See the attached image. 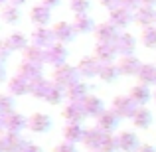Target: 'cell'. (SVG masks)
<instances>
[{"mask_svg":"<svg viewBox=\"0 0 156 152\" xmlns=\"http://www.w3.org/2000/svg\"><path fill=\"white\" fill-rule=\"evenodd\" d=\"M51 81L61 89H69L71 85H75L79 81V71L77 67L65 63V65H59V67L53 69V75H51Z\"/></svg>","mask_w":156,"mask_h":152,"instance_id":"1","label":"cell"},{"mask_svg":"<svg viewBox=\"0 0 156 152\" xmlns=\"http://www.w3.org/2000/svg\"><path fill=\"white\" fill-rule=\"evenodd\" d=\"M111 111L119 118H133L134 113L138 111V105L130 99V95H117L111 103Z\"/></svg>","mask_w":156,"mask_h":152,"instance_id":"2","label":"cell"},{"mask_svg":"<svg viewBox=\"0 0 156 152\" xmlns=\"http://www.w3.org/2000/svg\"><path fill=\"white\" fill-rule=\"evenodd\" d=\"M0 129L4 133H16L20 134L24 129H28V118L20 115L18 111H12L8 115H0Z\"/></svg>","mask_w":156,"mask_h":152,"instance_id":"3","label":"cell"},{"mask_svg":"<svg viewBox=\"0 0 156 152\" xmlns=\"http://www.w3.org/2000/svg\"><path fill=\"white\" fill-rule=\"evenodd\" d=\"M30 142H26V138L22 134L16 133H2L0 136V150L2 152H22Z\"/></svg>","mask_w":156,"mask_h":152,"instance_id":"4","label":"cell"},{"mask_svg":"<svg viewBox=\"0 0 156 152\" xmlns=\"http://www.w3.org/2000/svg\"><path fill=\"white\" fill-rule=\"evenodd\" d=\"M121 34H122V32H119V28L113 26L111 22L97 24V28H95L97 44H117L119 38H121Z\"/></svg>","mask_w":156,"mask_h":152,"instance_id":"5","label":"cell"},{"mask_svg":"<svg viewBox=\"0 0 156 152\" xmlns=\"http://www.w3.org/2000/svg\"><path fill=\"white\" fill-rule=\"evenodd\" d=\"M101 67H103V63H101L95 55H87V57H83V59H79V63H77V71H79V75L85 77V79L99 77Z\"/></svg>","mask_w":156,"mask_h":152,"instance_id":"6","label":"cell"},{"mask_svg":"<svg viewBox=\"0 0 156 152\" xmlns=\"http://www.w3.org/2000/svg\"><path fill=\"white\" fill-rule=\"evenodd\" d=\"M32 44L42 48V50H48L53 44H57V40H55V34H53L51 28L44 26V28H36V30L32 32Z\"/></svg>","mask_w":156,"mask_h":152,"instance_id":"7","label":"cell"},{"mask_svg":"<svg viewBox=\"0 0 156 152\" xmlns=\"http://www.w3.org/2000/svg\"><path fill=\"white\" fill-rule=\"evenodd\" d=\"M103 130H99L97 126H91V129H85V134H83V142L81 144L85 146L89 152H99L101 150V144H103V138H105Z\"/></svg>","mask_w":156,"mask_h":152,"instance_id":"8","label":"cell"},{"mask_svg":"<svg viewBox=\"0 0 156 152\" xmlns=\"http://www.w3.org/2000/svg\"><path fill=\"white\" fill-rule=\"evenodd\" d=\"M51 30H53V34H55L57 44H63V46L69 44V42H73L75 36H77V30L71 22H55Z\"/></svg>","mask_w":156,"mask_h":152,"instance_id":"9","label":"cell"},{"mask_svg":"<svg viewBox=\"0 0 156 152\" xmlns=\"http://www.w3.org/2000/svg\"><path fill=\"white\" fill-rule=\"evenodd\" d=\"M117 67H119V73H121V75L133 77V75H138L142 63L136 55H122V57H119Z\"/></svg>","mask_w":156,"mask_h":152,"instance_id":"10","label":"cell"},{"mask_svg":"<svg viewBox=\"0 0 156 152\" xmlns=\"http://www.w3.org/2000/svg\"><path fill=\"white\" fill-rule=\"evenodd\" d=\"M65 59H67V50H65V46L63 44H53L51 48L46 50L44 63L53 65V67H59V65H65Z\"/></svg>","mask_w":156,"mask_h":152,"instance_id":"11","label":"cell"},{"mask_svg":"<svg viewBox=\"0 0 156 152\" xmlns=\"http://www.w3.org/2000/svg\"><path fill=\"white\" fill-rule=\"evenodd\" d=\"M95 57L101 63H115V59L121 57L117 50V44H95Z\"/></svg>","mask_w":156,"mask_h":152,"instance_id":"12","label":"cell"},{"mask_svg":"<svg viewBox=\"0 0 156 152\" xmlns=\"http://www.w3.org/2000/svg\"><path fill=\"white\" fill-rule=\"evenodd\" d=\"M81 105H83V109H85V115H87V117H93V118L101 117V115L107 111L103 99L97 97V95H87L83 101H81Z\"/></svg>","mask_w":156,"mask_h":152,"instance_id":"13","label":"cell"},{"mask_svg":"<svg viewBox=\"0 0 156 152\" xmlns=\"http://www.w3.org/2000/svg\"><path fill=\"white\" fill-rule=\"evenodd\" d=\"M61 117L65 118V122H73V125H81L83 118H87L85 115V109L81 103H67L63 107V115Z\"/></svg>","mask_w":156,"mask_h":152,"instance_id":"14","label":"cell"},{"mask_svg":"<svg viewBox=\"0 0 156 152\" xmlns=\"http://www.w3.org/2000/svg\"><path fill=\"white\" fill-rule=\"evenodd\" d=\"M134 24L144 30V28L156 26V8L152 6H140L136 12H134Z\"/></svg>","mask_w":156,"mask_h":152,"instance_id":"15","label":"cell"},{"mask_svg":"<svg viewBox=\"0 0 156 152\" xmlns=\"http://www.w3.org/2000/svg\"><path fill=\"white\" fill-rule=\"evenodd\" d=\"M51 126V118L48 117L46 113H34L32 117H28V129L36 134L48 133Z\"/></svg>","mask_w":156,"mask_h":152,"instance_id":"16","label":"cell"},{"mask_svg":"<svg viewBox=\"0 0 156 152\" xmlns=\"http://www.w3.org/2000/svg\"><path fill=\"white\" fill-rule=\"evenodd\" d=\"M42 67L44 63H34V61H28V59H22L18 65V75H22L24 79L28 81H34V79H40L42 75Z\"/></svg>","mask_w":156,"mask_h":152,"instance_id":"17","label":"cell"},{"mask_svg":"<svg viewBox=\"0 0 156 152\" xmlns=\"http://www.w3.org/2000/svg\"><path fill=\"white\" fill-rule=\"evenodd\" d=\"M109 22L113 24V26H117V28H126L129 24L134 22V12L126 10V8H122V6H119L117 10L109 12Z\"/></svg>","mask_w":156,"mask_h":152,"instance_id":"18","label":"cell"},{"mask_svg":"<svg viewBox=\"0 0 156 152\" xmlns=\"http://www.w3.org/2000/svg\"><path fill=\"white\" fill-rule=\"evenodd\" d=\"M8 93L12 97H24V95H30V81L24 79L22 75L16 73L14 77L8 79Z\"/></svg>","mask_w":156,"mask_h":152,"instance_id":"19","label":"cell"},{"mask_svg":"<svg viewBox=\"0 0 156 152\" xmlns=\"http://www.w3.org/2000/svg\"><path fill=\"white\" fill-rule=\"evenodd\" d=\"M30 20L36 24V28H44V26H48V24H50V20H51V10L40 2V4H36V6H32Z\"/></svg>","mask_w":156,"mask_h":152,"instance_id":"20","label":"cell"},{"mask_svg":"<svg viewBox=\"0 0 156 152\" xmlns=\"http://www.w3.org/2000/svg\"><path fill=\"white\" fill-rule=\"evenodd\" d=\"M117 138H119V148L122 152H136L138 146H140L136 133H133V130H121L117 134Z\"/></svg>","mask_w":156,"mask_h":152,"instance_id":"21","label":"cell"},{"mask_svg":"<svg viewBox=\"0 0 156 152\" xmlns=\"http://www.w3.org/2000/svg\"><path fill=\"white\" fill-rule=\"evenodd\" d=\"M119 121H121V118H119L111 109H107L101 117H97V125L95 126L99 130H103V133H107V134H113V130H117V126H119Z\"/></svg>","mask_w":156,"mask_h":152,"instance_id":"22","label":"cell"},{"mask_svg":"<svg viewBox=\"0 0 156 152\" xmlns=\"http://www.w3.org/2000/svg\"><path fill=\"white\" fill-rule=\"evenodd\" d=\"M51 87H53V81H48L46 77H40V79L30 81V95L36 97V99L46 101V97H48Z\"/></svg>","mask_w":156,"mask_h":152,"instance_id":"23","label":"cell"},{"mask_svg":"<svg viewBox=\"0 0 156 152\" xmlns=\"http://www.w3.org/2000/svg\"><path fill=\"white\" fill-rule=\"evenodd\" d=\"M129 95H130V99L136 103L138 107H144L146 103H148V101L154 97V93H150V87H148V85L136 83V85H133V89H130Z\"/></svg>","mask_w":156,"mask_h":152,"instance_id":"24","label":"cell"},{"mask_svg":"<svg viewBox=\"0 0 156 152\" xmlns=\"http://www.w3.org/2000/svg\"><path fill=\"white\" fill-rule=\"evenodd\" d=\"M117 50L122 55H134V50H136V38H134L130 32H122L121 38L117 42Z\"/></svg>","mask_w":156,"mask_h":152,"instance_id":"25","label":"cell"},{"mask_svg":"<svg viewBox=\"0 0 156 152\" xmlns=\"http://www.w3.org/2000/svg\"><path fill=\"white\" fill-rule=\"evenodd\" d=\"M63 140L71 142V144H77V142H83V134H85V129L81 125H73V122H65L63 126Z\"/></svg>","mask_w":156,"mask_h":152,"instance_id":"26","label":"cell"},{"mask_svg":"<svg viewBox=\"0 0 156 152\" xmlns=\"http://www.w3.org/2000/svg\"><path fill=\"white\" fill-rule=\"evenodd\" d=\"M87 95H89L87 83H83V81H77L75 85H71L69 89H65V99L69 103H81Z\"/></svg>","mask_w":156,"mask_h":152,"instance_id":"27","label":"cell"},{"mask_svg":"<svg viewBox=\"0 0 156 152\" xmlns=\"http://www.w3.org/2000/svg\"><path fill=\"white\" fill-rule=\"evenodd\" d=\"M134 125V129H140V130H146L150 129V125H152V113H150L146 107H138V111L134 113V117L130 118Z\"/></svg>","mask_w":156,"mask_h":152,"instance_id":"28","label":"cell"},{"mask_svg":"<svg viewBox=\"0 0 156 152\" xmlns=\"http://www.w3.org/2000/svg\"><path fill=\"white\" fill-rule=\"evenodd\" d=\"M73 26H75L77 34H91L95 32V20L89 14H75V20H73Z\"/></svg>","mask_w":156,"mask_h":152,"instance_id":"29","label":"cell"},{"mask_svg":"<svg viewBox=\"0 0 156 152\" xmlns=\"http://www.w3.org/2000/svg\"><path fill=\"white\" fill-rule=\"evenodd\" d=\"M138 83L142 85H156V65L154 63H142L140 71H138Z\"/></svg>","mask_w":156,"mask_h":152,"instance_id":"30","label":"cell"},{"mask_svg":"<svg viewBox=\"0 0 156 152\" xmlns=\"http://www.w3.org/2000/svg\"><path fill=\"white\" fill-rule=\"evenodd\" d=\"M6 42L10 44V48L14 51H26V48L30 46V44H28V38L22 34V32H14V34H10L6 38Z\"/></svg>","mask_w":156,"mask_h":152,"instance_id":"31","label":"cell"},{"mask_svg":"<svg viewBox=\"0 0 156 152\" xmlns=\"http://www.w3.org/2000/svg\"><path fill=\"white\" fill-rule=\"evenodd\" d=\"M0 18H2V22H6V24H18L20 22L18 6H12V4L2 6V10H0Z\"/></svg>","mask_w":156,"mask_h":152,"instance_id":"32","label":"cell"},{"mask_svg":"<svg viewBox=\"0 0 156 152\" xmlns=\"http://www.w3.org/2000/svg\"><path fill=\"white\" fill-rule=\"evenodd\" d=\"M119 75H121V73H119L117 63H103V67H101V73H99V79L105 81V83H111V81H115Z\"/></svg>","mask_w":156,"mask_h":152,"instance_id":"33","label":"cell"},{"mask_svg":"<svg viewBox=\"0 0 156 152\" xmlns=\"http://www.w3.org/2000/svg\"><path fill=\"white\" fill-rule=\"evenodd\" d=\"M44 57H46V50L34 46V44H32V46H28L26 51H24V59L34 61V63H44Z\"/></svg>","mask_w":156,"mask_h":152,"instance_id":"34","label":"cell"},{"mask_svg":"<svg viewBox=\"0 0 156 152\" xmlns=\"http://www.w3.org/2000/svg\"><path fill=\"white\" fill-rule=\"evenodd\" d=\"M140 42L144 48L148 50H156V26H150V28H144L140 34Z\"/></svg>","mask_w":156,"mask_h":152,"instance_id":"35","label":"cell"},{"mask_svg":"<svg viewBox=\"0 0 156 152\" xmlns=\"http://www.w3.org/2000/svg\"><path fill=\"white\" fill-rule=\"evenodd\" d=\"M63 97H65V89L57 87V85L53 83V87L50 89V93H48V97H46V103H50V105H59V103L63 101Z\"/></svg>","mask_w":156,"mask_h":152,"instance_id":"36","label":"cell"},{"mask_svg":"<svg viewBox=\"0 0 156 152\" xmlns=\"http://www.w3.org/2000/svg\"><path fill=\"white\" fill-rule=\"evenodd\" d=\"M117 150H121V148H119L117 134H105L103 144H101V150L99 152H117Z\"/></svg>","mask_w":156,"mask_h":152,"instance_id":"37","label":"cell"},{"mask_svg":"<svg viewBox=\"0 0 156 152\" xmlns=\"http://www.w3.org/2000/svg\"><path fill=\"white\" fill-rule=\"evenodd\" d=\"M16 97H12L10 93H4L2 97H0V115H8V113H12V111H16L14 109V105H16Z\"/></svg>","mask_w":156,"mask_h":152,"instance_id":"38","label":"cell"},{"mask_svg":"<svg viewBox=\"0 0 156 152\" xmlns=\"http://www.w3.org/2000/svg\"><path fill=\"white\" fill-rule=\"evenodd\" d=\"M91 2L89 0H69V8H71L75 14H87Z\"/></svg>","mask_w":156,"mask_h":152,"instance_id":"39","label":"cell"},{"mask_svg":"<svg viewBox=\"0 0 156 152\" xmlns=\"http://www.w3.org/2000/svg\"><path fill=\"white\" fill-rule=\"evenodd\" d=\"M121 6L126 8V10H130V12H136L138 8L142 6V0H121Z\"/></svg>","mask_w":156,"mask_h":152,"instance_id":"40","label":"cell"},{"mask_svg":"<svg viewBox=\"0 0 156 152\" xmlns=\"http://www.w3.org/2000/svg\"><path fill=\"white\" fill-rule=\"evenodd\" d=\"M12 53H14V50H12V48H10V44H8L6 40H4V42L0 44V57H2V61H6L8 57L12 55Z\"/></svg>","mask_w":156,"mask_h":152,"instance_id":"41","label":"cell"},{"mask_svg":"<svg viewBox=\"0 0 156 152\" xmlns=\"http://www.w3.org/2000/svg\"><path fill=\"white\" fill-rule=\"evenodd\" d=\"M53 152H77V148H75V144H71V142L63 140V142H59V144L53 148Z\"/></svg>","mask_w":156,"mask_h":152,"instance_id":"42","label":"cell"},{"mask_svg":"<svg viewBox=\"0 0 156 152\" xmlns=\"http://www.w3.org/2000/svg\"><path fill=\"white\" fill-rule=\"evenodd\" d=\"M99 2H101V6H105L109 12L117 10V8L121 6V0H99Z\"/></svg>","mask_w":156,"mask_h":152,"instance_id":"43","label":"cell"},{"mask_svg":"<svg viewBox=\"0 0 156 152\" xmlns=\"http://www.w3.org/2000/svg\"><path fill=\"white\" fill-rule=\"evenodd\" d=\"M59 2H61V0H42V4H44V6H48L50 10H51V8H55V6H59Z\"/></svg>","mask_w":156,"mask_h":152,"instance_id":"44","label":"cell"},{"mask_svg":"<svg viewBox=\"0 0 156 152\" xmlns=\"http://www.w3.org/2000/svg\"><path fill=\"white\" fill-rule=\"evenodd\" d=\"M22 152H44V150L40 148L38 144H32V142H30V144H28V146H26V148H24Z\"/></svg>","mask_w":156,"mask_h":152,"instance_id":"45","label":"cell"},{"mask_svg":"<svg viewBox=\"0 0 156 152\" xmlns=\"http://www.w3.org/2000/svg\"><path fill=\"white\" fill-rule=\"evenodd\" d=\"M136 152H156V148H154L152 144H140Z\"/></svg>","mask_w":156,"mask_h":152,"instance_id":"46","label":"cell"},{"mask_svg":"<svg viewBox=\"0 0 156 152\" xmlns=\"http://www.w3.org/2000/svg\"><path fill=\"white\" fill-rule=\"evenodd\" d=\"M26 2H28V0H10V4H12V6H18V8L22 6V4H26Z\"/></svg>","mask_w":156,"mask_h":152,"instance_id":"47","label":"cell"},{"mask_svg":"<svg viewBox=\"0 0 156 152\" xmlns=\"http://www.w3.org/2000/svg\"><path fill=\"white\" fill-rule=\"evenodd\" d=\"M142 6H156V0H142Z\"/></svg>","mask_w":156,"mask_h":152,"instance_id":"48","label":"cell"},{"mask_svg":"<svg viewBox=\"0 0 156 152\" xmlns=\"http://www.w3.org/2000/svg\"><path fill=\"white\" fill-rule=\"evenodd\" d=\"M0 4H2V6H8V4H10V0H0Z\"/></svg>","mask_w":156,"mask_h":152,"instance_id":"49","label":"cell"},{"mask_svg":"<svg viewBox=\"0 0 156 152\" xmlns=\"http://www.w3.org/2000/svg\"><path fill=\"white\" fill-rule=\"evenodd\" d=\"M152 99H154V103H156V91H154V97H152Z\"/></svg>","mask_w":156,"mask_h":152,"instance_id":"50","label":"cell"},{"mask_svg":"<svg viewBox=\"0 0 156 152\" xmlns=\"http://www.w3.org/2000/svg\"><path fill=\"white\" fill-rule=\"evenodd\" d=\"M87 152H89V150H87Z\"/></svg>","mask_w":156,"mask_h":152,"instance_id":"51","label":"cell"}]
</instances>
